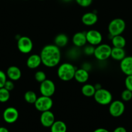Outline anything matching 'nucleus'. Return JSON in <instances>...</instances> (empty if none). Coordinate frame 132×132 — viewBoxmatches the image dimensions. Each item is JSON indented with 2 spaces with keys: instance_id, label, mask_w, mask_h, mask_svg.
Wrapping results in <instances>:
<instances>
[{
  "instance_id": "1",
  "label": "nucleus",
  "mask_w": 132,
  "mask_h": 132,
  "mask_svg": "<svg viewBox=\"0 0 132 132\" xmlns=\"http://www.w3.org/2000/svg\"><path fill=\"white\" fill-rule=\"evenodd\" d=\"M42 64L47 68H54L59 65L62 54L60 48L54 44H49L44 46L40 52Z\"/></svg>"
},
{
  "instance_id": "2",
  "label": "nucleus",
  "mask_w": 132,
  "mask_h": 132,
  "mask_svg": "<svg viewBox=\"0 0 132 132\" xmlns=\"http://www.w3.org/2000/svg\"><path fill=\"white\" fill-rule=\"evenodd\" d=\"M76 68L70 63H63L57 69V76L62 81H69L73 79Z\"/></svg>"
},
{
  "instance_id": "3",
  "label": "nucleus",
  "mask_w": 132,
  "mask_h": 132,
  "mask_svg": "<svg viewBox=\"0 0 132 132\" xmlns=\"http://www.w3.org/2000/svg\"><path fill=\"white\" fill-rule=\"evenodd\" d=\"M126 29V22L122 18H115L109 23L107 30L109 35L111 37L113 36L122 35Z\"/></svg>"
},
{
  "instance_id": "4",
  "label": "nucleus",
  "mask_w": 132,
  "mask_h": 132,
  "mask_svg": "<svg viewBox=\"0 0 132 132\" xmlns=\"http://www.w3.org/2000/svg\"><path fill=\"white\" fill-rule=\"evenodd\" d=\"M93 97L98 104L102 106L109 105L113 101V95L111 92L102 88L96 90Z\"/></svg>"
},
{
  "instance_id": "5",
  "label": "nucleus",
  "mask_w": 132,
  "mask_h": 132,
  "mask_svg": "<svg viewBox=\"0 0 132 132\" xmlns=\"http://www.w3.org/2000/svg\"><path fill=\"white\" fill-rule=\"evenodd\" d=\"M111 47L110 45L106 43H101L97 45L94 48V57L98 61H106L111 57Z\"/></svg>"
},
{
  "instance_id": "6",
  "label": "nucleus",
  "mask_w": 132,
  "mask_h": 132,
  "mask_svg": "<svg viewBox=\"0 0 132 132\" xmlns=\"http://www.w3.org/2000/svg\"><path fill=\"white\" fill-rule=\"evenodd\" d=\"M34 107L38 111L40 112L50 110L53 106V101L50 97L41 95L38 97L36 101L35 102Z\"/></svg>"
},
{
  "instance_id": "7",
  "label": "nucleus",
  "mask_w": 132,
  "mask_h": 132,
  "mask_svg": "<svg viewBox=\"0 0 132 132\" xmlns=\"http://www.w3.org/2000/svg\"><path fill=\"white\" fill-rule=\"evenodd\" d=\"M17 47L21 53L28 54L33 49V42L28 36H21L19 37L17 41Z\"/></svg>"
},
{
  "instance_id": "8",
  "label": "nucleus",
  "mask_w": 132,
  "mask_h": 132,
  "mask_svg": "<svg viewBox=\"0 0 132 132\" xmlns=\"http://www.w3.org/2000/svg\"><path fill=\"white\" fill-rule=\"evenodd\" d=\"M109 105V113L112 117H119L124 113L125 104L122 101H113Z\"/></svg>"
},
{
  "instance_id": "9",
  "label": "nucleus",
  "mask_w": 132,
  "mask_h": 132,
  "mask_svg": "<svg viewBox=\"0 0 132 132\" xmlns=\"http://www.w3.org/2000/svg\"><path fill=\"white\" fill-rule=\"evenodd\" d=\"M56 91V86L52 80L47 79L40 83V92L41 95L51 97Z\"/></svg>"
},
{
  "instance_id": "10",
  "label": "nucleus",
  "mask_w": 132,
  "mask_h": 132,
  "mask_svg": "<svg viewBox=\"0 0 132 132\" xmlns=\"http://www.w3.org/2000/svg\"><path fill=\"white\" fill-rule=\"evenodd\" d=\"M87 42L89 45L96 46L102 43L103 37L100 32L97 30H89L85 32Z\"/></svg>"
},
{
  "instance_id": "11",
  "label": "nucleus",
  "mask_w": 132,
  "mask_h": 132,
  "mask_svg": "<svg viewBox=\"0 0 132 132\" xmlns=\"http://www.w3.org/2000/svg\"><path fill=\"white\" fill-rule=\"evenodd\" d=\"M19 118V112L13 106L7 107L3 113V119L8 124H13Z\"/></svg>"
},
{
  "instance_id": "12",
  "label": "nucleus",
  "mask_w": 132,
  "mask_h": 132,
  "mask_svg": "<svg viewBox=\"0 0 132 132\" xmlns=\"http://www.w3.org/2000/svg\"><path fill=\"white\" fill-rule=\"evenodd\" d=\"M40 120L41 125L45 128H50L56 121L55 116L50 110L41 112Z\"/></svg>"
},
{
  "instance_id": "13",
  "label": "nucleus",
  "mask_w": 132,
  "mask_h": 132,
  "mask_svg": "<svg viewBox=\"0 0 132 132\" xmlns=\"http://www.w3.org/2000/svg\"><path fill=\"white\" fill-rule=\"evenodd\" d=\"M120 69L126 76L132 75V56H126L120 61Z\"/></svg>"
},
{
  "instance_id": "14",
  "label": "nucleus",
  "mask_w": 132,
  "mask_h": 132,
  "mask_svg": "<svg viewBox=\"0 0 132 132\" xmlns=\"http://www.w3.org/2000/svg\"><path fill=\"white\" fill-rule=\"evenodd\" d=\"M98 15L93 12H88L83 14L82 16V22L87 27L94 25L98 21Z\"/></svg>"
},
{
  "instance_id": "15",
  "label": "nucleus",
  "mask_w": 132,
  "mask_h": 132,
  "mask_svg": "<svg viewBox=\"0 0 132 132\" xmlns=\"http://www.w3.org/2000/svg\"><path fill=\"white\" fill-rule=\"evenodd\" d=\"M72 42L73 45L77 48L85 46L87 43L85 32H78L75 33L72 36Z\"/></svg>"
},
{
  "instance_id": "16",
  "label": "nucleus",
  "mask_w": 132,
  "mask_h": 132,
  "mask_svg": "<svg viewBox=\"0 0 132 132\" xmlns=\"http://www.w3.org/2000/svg\"><path fill=\"white\" fill-rule=\"evenodd\" d=\"M7 78L13 81H17L21 77L22 73L20 68L16 66H10L7 68L6 72Z\"/></svg>"
},
{
  "instance_id": "17",
  "label": "nucleus",
  "mask_w": 132,
  "mask_h": 132,
  "mask_svg": "<svg viewBox=\"0 0 132 132\" xmlns=\"http://www.w3.org/2000/svg\"><path fill=\"white\" fill-rule=\"evenodd\" d=\"M42 64L40 54H31L28 57L26 61L27 67L30 69H36Z\"/></svg>"
},
{
  "instance_id": "18",
  "label": "nucleus",
  "mask_w": 132,
  "mask_h": 132,
  "mask_svg": "<svg viewBox=\"0 0 132 132\" xmlns=\"http://www.w3.org/2000/svg\"><path fill=\"white\" fill-rule=\"evenodd\" d=\"M89 73L88 71L85 70V69L82 68L76 69V72H75V77H74V79L76 82L80 84H85L89 80Z\"/></svg>"
},
{
  "instance_id": "19",
  "label": "nucleus",
  "mask_w": 132,
  "mask_h": 132,
  "mask_svg": "<svg viewBox=\"0 0 132 132\" xmlns=\"http://www.w3.org/2000/svg\"><path fill=\"white\" fill-rule=\"evenodd\" d=\"M126 56V51L124 48H116L113 47L111 49V57L113 59L118 61H120Z\"/></svg>"
},
{
  "instance_id": "20",
  "label": "nucleus",
  "mask_w": 132,
  "mask_h": 132,
  "mask_svg": "<svg viewBox=\"0 0 132 132\" xmlns=\"http://www.w3.org/2000/svg\"><path fill=\"white\" fill-rule=\"evenodd\" d=\"M69 42V37L65 34L60 33L57 35L54 39V44L58 47L63 48L67 46Z\"/></svg>"
},
{
  "instance_id": "21",
  "label": "nucleus",
  "mask_w": 132,
  "mask_h": 132,
  "mask_svg": "<svg viewBox=\"0 0 132 132\" xmlns=\"http://www.w3.org/2000/svg\"><path fill=\"white\" fill-rule=\"evenodd\" d=\"M81 92L83 95H84L85 97H91L94 96L96 89L94 85L89 83H85L82 86Z\"/></svg>"
},
{
  "instance_id": "22",
  "label": "nucleus",
  "mask_w": 132,
  "mask_h": 132,
  "mask_svg": "<svg viewBox=\"0 0 132 132\" xmlns=\"http://www.w3.org/2000/svg\"><path fill=\"white\" fill-rule=\"evenodd\" d=\"M111 40L113 47L124 48L126 45V40L122 35L113 36V37H111Z\"/></svg>"
},
{
  "instance_id": "23",
  "label": "nucleus",
  "mask_w": 132,
  "mask_h": 132,
  "mask_svg": "<svg viewBox=\"0 0 132 132\" xmlns=\"http://www.w3.org/2000/svg\"><path fill=\"white\" fill-rule=\"evenodd\" d=\"M50 132H67L66 124L62 121H55L50 127Z\"/></svg>"
},
{
  "instance_id": "24",
  "label": "nucleus",
  "mask_w": 132,
  "mask_h": 132,
  "mask_svg": "<svg viewBox=\"0 0 132 132\" xmlns=\"http://www.w3.org/2000/svg\"><path fill=\"white\" fill-rule=\"evenodd\" d=\"M38 99L36 93L32 90H28L24 94V99L27 103L34 104Z\"/></svg>"
},
{
  "instance_id": "25",
  "label": "nucleus",
  "mask_w": 132,
  "mask_h": 132,
  "mask_svg": "<svg viewBox=\"0 0 132 132\" xmlns=\"http://www.w3.org/2000/svg\"><path fill=\"white\" fill-rule=\"evenodd\" d=\"M10 97V91L4 87L0 88V103H5L9 100Z\"/></svg>"
},
{
  "instance_id": "26",
  "label": "nucleus",
  "mask_w": 132,
  "mask_h": 132,
  "mask_svg": "<svg viewBox=\"0 0 132 132\" xmlns=\"http://www.w3.org/2000/svg\"><path fill=\"white\" fill-rule=\"evenodd\" d=\"M34 79L38 82L41 83L43 81H45V79H47V75L43 71L38 70L35 73Z\"/></svg>"
},
{
  "instance_id": "27",
  "label": "nucleus",
  "mask_w": 132,
  "mask_h": 132,
  "mask_svg": "<svg viewBox=\"0 0 132 132\" xmlns=\"http://www.w3.org/2000/svg\"><path fill=\"white\" fill-rule=\"evenodd\" d=\"M122 101L124 102H128L132 99V92L126 88L121 93Z\"/></svg>"
},
{
  "instance_id": "28",
  "label": "nucleus",
  "mask_w": 132,
  "mask_h": 132,
  "mask_svg": "<svg viewBox=\"0 0 132 132\" xmlns=\"http://www.w3.org/2000/svg\"><path fill=\"white\" fill-rule=\"evenodd\" d=\"M94 48L95 46H93V45H85L84 46V52L85 55H88V56H90V55H92L94 54Z\"/></svg>"
},
{
  "instance_id": "29",
  "label": "nucleus",
  "mask_w": 132,
  "mask_h": 132,
  "mask_svg": "<svg viewBox=\"0 0 132 132\" xmlns=\"http://www.w3.org/2000/svg\"><path fill=\"white\" fill-rule=\"evenodd\" d=\"M76 3L82 7H88L93 3V0H75Z\"/></svg>"
},
{
  "instance_id": "30",
  "label": "nucleus",
  "mask_w": 132,
  "mask_h": 132,
  "mask_svg": "<svg viewBox=\"0 0 132 132\" xmlns=\"http://www.w3.org/2000/svg\"><path fill=\"white\" fill-rule=\"evenodd\" d=\"M126 88L132 92V75L126 76V77L124 81Z\"/></svg>"
},
{
  "instance_id": "31",
  "label": "nucleus",
  "mask_w": 132,
  "mask_h": 132,
  "mask_svg": "<svg viewBox=\"0 0 132 132\" xmlns=\"http://www.w3.org/2000/svg\"><path fill=\"white\" fill-rule=\"evenodd\" d=\"M6 80H7V76H6V73L0 70V88L4 87Z\"/></svg>"
},
{
  "instance_id": "32",
  "label": "nucleus",
  "mask_w": 132,
  "mask_h": 132,
  "mask_svg": "<svg viewBox=\"0 0 132 132\" xmlns=\"http://www.w3.org/2000/svg\"><path fill=\"white\" fill-rule=\"evenodd\" d=\"M14 86H15V85H14V81H11L10 79L6 80V81L5 83V85H4V88L10 92L14 90Z\"/></svg>"
},
{
  "instance_id": "33",
  "label": "nucleus",
  "mask_w": 132,
  "mask_h": 132,
  "mask_svg": "<svg viewBox=\"0 0 132 132\" xmlns=\"http://www.w3.org/2000/svg\"><path fill=\"white\" fill-rule=\"evenodd\" d=\"M113 132H127V130L123 126H118L113 130Z\"/></svg>"
},
{
  "instance_id": "34",
  "label": "nucleus",
  "mask_w": 132,
  "mask_h": 132,
  "mask_svg": "<svg viewBox=\"0 0 132 132\" xmlns=\"http://www.w3.org/2000/svg\"><path fill=\"white\" fill-rule=\"evenodd\" d=\"M93 132H109L107 129L103 128H97L96 130H94Z\"/></svg>"
},
{
  "instance_id": "35",
  "label": "nucleus",
  "mask_w": 132,
  "mask_h": 132,
  "mask_svg": "<svg viewBox=\"0 0 132 132\" xmlns=\"http://www.w3.org/2000/svg\"><path fill=\"white\" fill-rule=\"evenodd\" d=\"M0 132H9V131L6 128L3 127V126H1L0 127Z\"/></svg>"
},
{
  "instance_id": "36",
  "label": "nucleus",
  "mask_w": 132,
  "mask_h": 132,
  "mask_svg": "<svg viewBox=\"0 0 132 132\" xmlns=\"http://www.w3.org/2000/svg\"><path fill=\"white\" fill-rule=\"evenodd\" d=\"M94 88H95L96 90H99V89L102 88V86H101V85H100V84H98V83L96 84V85H94Z\"/></svg>"
},
{
  "instance_id": "37",
  "label": "nucleus",
  "mask_w": 132,
  "mask_h": 132,
  "mask_svg": "<svg viewBox=\"0 0 132 132\" xmlns=\"http://www.w3.org/2000/svg\"><path fill=\"white\" fill-rule=\"evenodd\" d=\"M62 1H64V2H65V3H69V2H70V1H72V0H62Z\"/></svg>"
},
{
  "instance_id": "38",
  "label": "nucleus",
  "mask_w": 132,
  "mask_h": 132,
  "mask_svg": "<svg viewBox=\"0 0 132 132\" xmlns=\"http://www.w3.org/2000/svg\"><path fill=\"white\" fill-rule=\"evenodd\" d=\"M40 1H44V0H40Z\"/></svg>"
},
{
  "instance_id": "39",
  "label": "nucleus",
  "mask_w": 132,
  "mask_h": 132,
  "mask_svg": "<svg viewBox=\"0 0 132 132\" xmlns=\"http://www.w3.org/2000/svg\"><path fill=\"white\" fill-rule=\"evenodd\" d=\"M24 1H28V0H24Z\"/></svg>"
}]
</instances>
